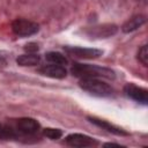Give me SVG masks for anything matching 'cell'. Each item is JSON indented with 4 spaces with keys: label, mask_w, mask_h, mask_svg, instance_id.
Returning <instances> with one entry per match:
<instances>
[{
    "label": "cell",
    "mask_w": 148,
    "mask_h": 148,
    "mask_svg": "<svg viewBox=\"0 0 148 148\" xmlns=\"http://www.w3.org/2000/svg\"><path fill=\"white\" fill-rule=\"evenodd\" d=\"M71 73L80 79L86 77H96V79H114V72L106 67H101L96 65L89 64H73L71 68Z\"/></svg>",
    "instance_id": "cell-1"
},
{
    "label": "cell",
    "mask_w": 148,
    "mask_h": 148,
    "mask_svg": "<svg viewBox=\"0 0 148 148\" xmlns=\"http://www.w3.org/2000/svg\"><path fill=\"white\" fill-rule=\"evenodd\" d=\"M79 84L84 91L98 97H106L112 95L113 92V89L111 88V86H109L106 82L102 81L101 79H96V77L81 79Z\"/></svg>",
    "instance_id": "cell-2"
},
{
    "label": "cell",
    "mask_w": 148,
    "mask_h": 148,
    "mask_svg": "<svg viewBox=\"0 0 148 148\" xmlns=\"http://www.w3.org/2000/svg\"><path fill=\"white\" fill-rule=\"evenodd\" d=\"M12 30L16 36L20 37H28L32 36L38 32L39 25L30 20L25 18H16L12 22Z\"/></svg>",
    "instance_id": "cell-3"
},
{
    "label": "cell",
    "mask_w": 148,
    "mask_h": 148,
    "mask_svg": "<svg viewBox=\"0 0 148 148\" xmlns=\"http://www.w3.org/2000/svg\"><path fill=\"white\" fill-rule=\"evenodd\" d=\"M65 52L76 59H96L103 54L102 50L80 46H65Z\"/></svg>",
    "instance_id": "cell-4"
},
{
    "label": "cell",
    "mask_w": 148,
    "mask_h": 148,
    "mask_svg": "<svg viewBox=\"0 0 148 148\" xmlns=\"http://www.w3.org/2000/svg\"><path fill=\"white\" fill-rule=\"evenodd\" d=\"M66 143L71 147H79V148H83V147H92V146H97L98 142L91 138L88 136L86 134H81V133H73L66 136L65 139Z\"/></svg>",
    "instance_id": "cell-5"
},
{
    "label": "cell",
    "mask_w": 148,
    "mask_h": 148,
    "mask_svg": "<svg viewBox=\"0 0 148 148\" xmlns=\"http://www.w3.org/2000/svg\"><path fill=\"white\" fill-rule=\"evenodd\" d=\"M15 128H16L18 134L32 135V134H35L39 131V123L34 118L24 117V118L17 119Z\"/></svg>",
    "instance_id": "cell-6"
},
{
    "label": "cell",
    "mask_w": 148,
    "mask_h": 148,
    "mask_svg": "<svg viewBox=\"0 0 148 148\" xmlns=\"http://www.w3.org/2000/svg\"><path fill=\"white\" fill-rule=\"evenodd\" d=\"M124 91L127 97L132 98L138 103H141L145 105L148 103V91L142 87H139L134 83H127L124 87Z\"/></svg>",
    "instance_id": "cell-7"
},
{
    "label": "cell",
    "mask_w": 148,
    "mask_h": 148,
    "mask_svg": "<svg viewBox=\"0 0 148 148\" xmlns=\"http://www.w3.org/2000/svg\"><path fill=\"white\" fill-rule=\"evenodd\" d=\"M117 30H118V27L114 24H103V25L89 28L84 32L88 36H92V37H97V38H106V37L114 35L117 32Z\"/></svg>",
    "instance_id": "cell-8"
},
{
    "label": "cell",
    "mask_w": 148,
    "mask_h": 148,
    "mask_svg": "<svg viewBox=\"0 0 148 148\" xmlns=\"http://www.w3.org/2000/svg\"><path fill=\"white\" fill-rule=\"evenodd\" d=\"M38 72L47 77H52V79H64L67 75V71L65 69L64 66L61 65H57V64H49V65H44L42 66Z\"/></svg>",
    "instance_id": "cell-9"
},
{
    "label": "cell",
    "mask_w": 148,
    "mask_h": 148,
    "mask_svg": "<svg viewBox=\"0 0 148 148\" xmlns=\"http://www.w3.org/2000/svg\"><path fill=\"white\" fill-rule=\"evenodd\" d=\"M88 119L94 125H96V126H98V127H101V128H103V130H105V131H108V132H110L112 134H116V135H128L127 132H125L124 130H121L120 127H118L116 125H112V124L108 123L106 120H102V119H98L96 117H88Z\"/></svg>",
    "instance_id": "cell-10"
},
{
    "label": "cell",
    "mask_w": 148,
    "mask_h": 148,
    "mask_svg": "<svg viewBox=\"0 0 148 148\" xmlns=\"http://www.w3.org/2000/svg\"><path fill=\"white\" fill-rule=\"evenodd\" d=\"M146 23V17L143 15H135L131 18H128L123 25H121V30L124 32H132L136 29H139L141 25H143Z\"/></svg>",
    "instance_id": "cell-11"
},
{
    "label": "cell",
    "mask_w": 148,
    "mask_h": 148,
    "mask_svg": "<svg viewBox=\"0 0 148 148\" xmlns=\"http://www.w3.org/2000/svg\"><path fill=\"white\" fill-rule=\"evenodd\" d=\"M16 62L20 66H37L40 62V57L36 53H25L16 58Z\"/></svg>",
    "instance_id": "cell-12"
},
{
    "label": "cell",
    "mask_w": 148,
    "mask_h": 148,
    "mask_svg": "<svg viewBox=\"0 0 148 148\" xmlns=\"http://www.w3.org/2000/svg\"><path fill=\"white\" fill-rule=\"evenodd\" d=\"M45 59L51 62V64H57V65H61V66H65L68 64V59L66 56H64L62 53L60 52H47L45 54Z\"/></svg>",
    "instance_id": "cell-13"
},
{
    "label": "cell",
    "mask_w": 148,
    "mask_h": 148,
    "mask_svg": "<svg viewBox=\"0 0 148 148\" xmlns=\"http://www.w3.org/2000/svg\"><path fill=\"white\" fill-rule=\"evenodd\" d=\"M43 134L44 136L51 139V140H58L62 136V131L59 130V128H51V127H47V128H44L43 130Z\"/></svg>",
    "instance_id": "cell-14"
},
{
    "label": "cell",
    "mask_w": 148,
    "mask_h": 148,
    "mask_svg": "<svg viewBox=\"0 0 148 148\" xmlns=\"http://www.w3.org/2000/svg\"><path fill=\"white\" fill-rule=\"evenodd\" d=\"M138 60L143 66L148 65V50H147V45H142L140 47V50L138 51Z\"/></svg>",
    "instance_id": "cell-15"
},
{
    "label": "cell",
    "mask_w": 148,
    "mask_h": 148,
    "mask_svg": "<svg viewBox=\"0 0 148 148\" xmlns=\"http://www.w3.org/2000/svg\"><path fill=\"white\" fill-rule=\"evenodd\" d=\"M24 50L28 52V53H36L38 51V45L36 43H29L24 46Z\"/></svg>",
    "instance_id": "cell-16"
}]
</instances>
